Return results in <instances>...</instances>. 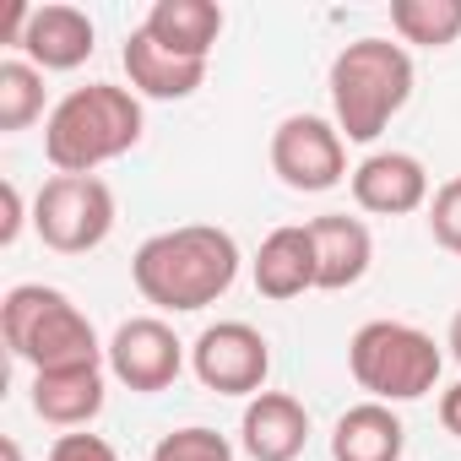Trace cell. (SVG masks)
Returning <instances> with one entry per match:
<instances>
[{
    "label": "cell",
    "mask_w": 461,
    "mask_h": 461,
    "mask_svg": "<svg viewBox=\"0 0 461 461\" xmlns=\"http://www.w3.org/2000/svg\"><path fill=\"white\" fill-rule=\"evenodd\" d=\"M240 277V245L217 222H179L152 234L131 256V283L147 304L168 315H190L217 304Z\"/></svg>",
    "instance_id": "obj_1"
},
{
    "label": "cell",
    "mask_w": 461,
    "mask_h": 461,
    "mask_svg": "<svg viewBox=\"0 0 461 461\" xmlns=\"http://www.w3.org/2000/svg\"><path fill=\"white\" fill-rule=\"evenodd\" d=\"M147 131L141 98L131 87L114 82H87L71 87L50 120H44V158L55 163V174H98L104 163L125 158Z\"/></svg>",
    "instance_id": "obj_2"
},
{
    "label": "cell",
    "mask_w": 461,
    "mask_h": 461,
    "mask_svg": "<svg viewBox=\"0 0 461 461\" xmlns=\"http://www.w3.org/2000/svg\"><path fill=\"white\" fill-rule=\"evenodd\" d=\"M412 55L391 39H353L331 60V114L342 141H375L412 98Z\"/></svg>",
    "instance_id": "obj_3"
},
{
    "label": "cell",
    "mask_w": 461,
    "mask_h": 461,
    "mask_svg": "<svg viewBox=\"0 0 461 461\" xmlns=\"http://www.w3.org/2000/svg\"><path fill=\"white\" fill-rule=\"evenodd\" d=\"M0 337L33 369H66V364H104L93 321L44 283H17L0 299Z\"/></svg>",
    "instance_id": "obj_4"
},
{
    "label": "cell",
    "mask_w": 461,
    "mask_h": 461,
    "mask_svg": "<svg viewBox=\"0 0 461 461\" xmlns=\"http://www.w3.org/2000/svg\"><path fill=\"white\" fill-rule=\"evenodd\" d=\"M348 369L358 380V391H369V402H418L439 385L445 353L434 348L429 331L407 326V321H364L348 342Z\"/></svg>",
    "instance_id": "obj_5"
},
{
    "label": "cell",
    "mask_w": 461,
    "mask_h": 461,
    "mask_svg": "<svg viewBox=\"0 0 461 461\" xmlns=\"http://www.w3.org/2000/svg\"><path fill=\"white\" fill-rule=\"evenodd\" d=\"M33 228L55 256H87L114 234V190L98 174H55L33 201Z\"/></svg>",
    "instance_id": "obj_6"
},
{
    "label": "cell",
    "mask_w": 461,
    "mask_h": 461,
    "mask_svg": "<svg viewBox=\"0 0 461 461\" xmlns=\"http://www.w3.org/2000/svg\"><path fill=\"white\" fill-rule=\"evenodd\" d=\"M272 174L299 190V195H326L342 179H353L348 168V141L337 131V120L321 114H288L272 131Z\"/></svg>",
    "instance_id": "obj_7"
},
{
    "label": "cell",
    "mask_w": 461,
    "mask_h": 461,
    "mask_svg": "<svg viewBox=\"0 0 461 461\" xmlns=\"http://www.w3.org/2000/svg\"><path fill=\"white\" fill-rule=\"evenodd\" d=\"M190 369L217 396H261L272 375V342L250 321H217L190 342Z\"/></svg>",
    "instance_id": "obj_8"
},
{
    "label": "cell",
    "mask_w": 461,
    "mask_h": 461,
    "mask_svg": "<svg viewBox=\"0 0 461 461\" xmlns=\"http://www.w3.org/2000/svg\"><path fill=\"white\" fill-rule=\"evenodd\" d=\"M104 364H109V375H114L125 391L158 396V391H168V385L179 380V369H185V342L174 337L168 321L136 315V321H125V326L109 337Z\"/></svg>",
    "instance_id": "obj_9"
},
{
    "label": "cell",
    "mask_w": 461,
    "mask_h": 461,
    "mask_svg": "<svg viewBox=\"0 0 461 461\" xmlns=\"http://www.w3.org/2000/svg\"><path fill=\"white\" fill-rule=\"evenodd\" d=\"M353 201L375 217H407L418 206H429V168L423 158L412 152H369L358 168H353Z\"/></svg>",
    "instance_id": "obj_10"
},
{
    "label": "cell",
    "mask_w": 461,
    "mask_h": 461,
    "mask_svg": "<svg viewBox=\"0 0 461 461\" xmlns=\"http://www.w3.org/2000/svg\"><path fill=\"white\" fill-rule=\"evenodd\" d=\"M240 445L250 461H299L310 445V412L288 391H261L245 402L240 418Z\"/></svg>",
    "instance_id": "obj_11"
},
{
    "label": "cell",
    "mask_w": 461,
    "mask_h": 461,
    "mask_svg": "<svg viewBox=\"0 0 461 461\" xmlns=\"http://www.w3.org/2000/svg\"><path fill=\"white\" fill-rule=\"evenodd\" d=\"M98 50V28L82 6H33L28 17V33H23V55L39 66V71H77L87 66Z\"/></svg>",
    "instance_id": "obj_12"
},
{
    "label": "cell",
    "mask_w": 461,
    "mask_h": 461,
    "mask_svg": "<svg viewBox=\"0 0 461 461\" xmlns=\"http://www.w3.org/2000/svg\"><path fill=\"white\" fill-rule=\"evenodd\" d=\"M310 240H315V288L321 294H342V288L364 283V272L375 261V240H369L364 217L326 212L310 222Z\"/></svg>",
    "instance_id": "obj_13"
},
{
    "label": "cell",
    "mask_w": 461,
    "mask_h": 461,
    "mask_svg": "<svg viewBox=\"0 0 461 461\" xmlns=\"http://www.w3.org/2000/svg\"><path fill=\"white\" fill-rule=\"evenodd\" d=\"M256 294L272 304H288L299 294L315 288V240H310V222H283L261 240L256 250Z\"/></svg>",
    "instance_id": "obj_14"
},
{
    "label": "cell",
    "mask_w": 461,
    "mask_h": 461,
    "mask_svg": "<svg viewBox=\"0 0 461 461\" xmlns=\"http://www.w3.org/2000/svg\"><path fill=\"white\" fill-rule=\"evenodd\" d=\"M104 364H66V369H33V412L55 429H87L104 412Z\"/></svg>",
    "instance_id": "obj_15"
},
{
    "label": "cell",
    "mask_w": 461,
    "mask_h": 461,
    "mask_svg": "<svg viewBox=\"0 0 461 461\" xmlns=\"http://www.w3.org/2000/svg\"><path fill=\"white\" fill-rule=\"evenodd\" d=\"M120 66L131 77V93L136 98H158V104H179V98H190L206 82V60H185V55L163 50L158 39H147L141 28L125 39Z\"/></svg>",
    "instance_id": "obj_16"
},
{
    "label": "cell",
    "mask_w": 461,
    "mask_h": 461,
    "mask_svg": "<svg viewBox=\"0 0 461 461\" xmlns=\"http://www.w3.org/2000/svg\"><path fill=\"white\" fill-rule=\"evenodd\" d=\"M407 429L385 402H358L331 429V461H402Z\"/></svg>",
    "instance_id": "obj_17"
},
{
    "label": "cell",
    "mask_w": 461,
    "mask_h": 461,
    "mask_svg": "<svg viewBox=\"0 0 461 461\" xmlns=\"http://www.w3.org/2000/svg\"><path fill=\"white\" fill-rule=\"evenodd\" d=\"M141 33L185 60H212V44L222 39V6H212V0H158Z\"/></svg>",
    "instance_id": "obj_18"
},
{
    "label": "cell",
    "mask_w": 461,
    "mask_h": 461,
    "mask_svg": "<svg viewBox=\"0 0 461 461\" xmlns=\"http://www.w3.org/2000/svg\"><path fill=\"white\" fill-rule=\"evenodd\" d=\"M391 28L402 44L450 50L461 39V0H391Z\"/></svg>",
    "instance_id": "obj_19"
},
{
    "label": "cell",
    "mask_w": 461,
    "mask_h": 461,
    "mask_svg": "<svg viewBox=\"0 0 461 461\" xmlns=\"http://www.w3.org/2000/svg\"><path fill=\"white\" fill-rule=\"evenodd\" d=\"M44 114V71L33 60H0V131H28Z\"/></svg>",
    "instance_id": "obj_20"
},
{
    "label": "cell",
    "mask_w": 461,
    "mask_h": 461,
    "mask_svg": "<svg viewBox=\"0 0 461 461\" xmlns=\"http://www.w3.org/2000/svg\"><path fill=\"white\" fill-rule=\"evenodd\" d=\"M152 461H234V445H228V434H217L206 423H185L152 445Z\"/></svg>",
    "instance_id": "obj_21"
},
{
    "label": "cell",
    "mask_w": 461,
    "mask_h": 461,
    "mask_svg": "<svg viewBox=\"0 0 461 461\" xmlns=\"http://www.w3.org/2000/svg\"><path fill=\"white\" fill-rule=\"evenodd\" d=\"M429 234H434L439 250L461 256V174L445 179V185L429 195Z\"/></svg>",
    "instance_id": "obj_22"
},
{
    "label": "cell",
    "mask_w": 461,
    "mask_h": 461,
    "mask_svg": "<svg viewBox=\"0 0 461 461\" xmlns=\"http://www.w3.org/2000/svg\"><path fill=\"white\" fill-rule=\"evenodd\" d=\"M50 461H120V456H114V445H109L104 434H82V429H71V434L55 439Z\"/></svg>",
    "instance_id": "obj_23"
},
{
    "label": "cell",
    "mask_w": 461,
    "mask_h": 461,
    "mask_svg": "<svg viewBox=\"0 0 461 461\" xmlns=\"http://www.w3.org/2000/svg\"><path fill=\"white\" fill-rule=\"evenodd\" d=\"M0 201H6V222H0V245H17V234H23V190L6 179V185H0Z\"/></svg>",
    "instance_id": "obj_24"
},
{
    "label": "cell",
    "mask_w": 461,
    "mask_h": 461,
    "mask_svg": "<svg viewBox=\"0 0 461 461\" xmlns=\"http://www.w3.org/2000/svg\"><path fill=\"white\" fill-rule=\"evenodd\" d=\"M439 423L461 439V380H456L450 391H439Z\"/></svg>",
    "instance_id": "obj_25"
},
{
    "label": "cell",
    "mask_w": 461,
    "mask_h": 461,
    "mask_svg": "<svg viewBox=\"0 0 461 461\" xmlns=\"http://www.w3.org/2000/svg\"><path fill=\"white\" fill-rule=\"evenodd\" d=\"M445 348H450V358L461 364V310L450 315V331H445Z\"/></svg>",
    "instance_id": "obj_26"
},
{
    "label": "cell",
    "mask_w": 461,
    "mask_h": 461,
    "mask_svg": "<svg viewBox=\"0 0 461 461\" xmlns=\"http://www.w3.org/2000/svg\"><path fill=\"white\" fill-rule=\"evenodd\" d=\"M0 461H23V445L6 434V439H0Z\"/></svg>",
    "instance_id": "obj_27"
}]
</instances>
